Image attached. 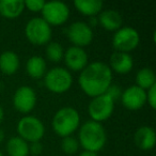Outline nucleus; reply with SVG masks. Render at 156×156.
I'll use <instances>...</instances> for the list:
<instances>
[{
  "label": "nucleus",
  "mask_w": 156,
  "mask_h": 156,
  "mask_svg": "<svg viewBox=\"0 0 156 156\" xmlns=\"http://www.w3.org/2000/svg\"><path fill=\"white\" fill-rule=\"evenodd\" d=\"M79 86L83 91L91 98L106 93L112 81V72L104 62H92L81 71Z\"/></svg>",
  "instance_id": "1"
},
{
  "label": "nucleus",
  "mask_w": 156,
  "mask_h": 156,
  "mask_svg": "<svg viewBox=\"0 0 156 156\" xmlns=\"http://www.w3.org/2000/svg\"><path fill=\"white\" fill-rule=\"evenodd\" d=\"M106 140V132L98 122L88 121L79 129V142L85 151L96 153L104 147Z\"/></svg>",
  "instance_id": "2"
},
{
  "label": "nucleus",
  "mask_w": 156,
  "mask_h": 156,
  "mask_svg": "<svg viewBox=\"0 0 156 156\" xmlns=\"http://www.w3.org/2000/svg\"><path fill=\"white\" fill-rule=\"evenodd\" d=\"M80 123L79 113L75 108L63 107L59 109L52 119V128L61 137L71 136Z\"/></svg>",
  "instance_id": "3"
},
{
  "label": "nucleus",
  "mask_w": 156,
  "mask_h": 156,
  "mask_svg": "<svg viewBox=\"0 0 156 156\" xmlns=\"http://www.w3.org/2000/svg\"><path fill=\"white\" fill-rule=\"evenodd\" d=\"M44 83L48 90L55 93H63L71 88L73 83V77L66 69L54 67L46 73Z\"/></svg>",
  "instance_id": "4"
},
{
  "label": "nucleus",
  "mask_w": 156,
  "mask_h": 156,
  "mask_svg": "<svg viewBox=\"0 0 156 156\" xmlns=\"http://www.w3.org/2000/svg\"><path fill=\"white\" fill-rule=\"evenodd\" d=\"M25 34L34 45H44L51 39V27L42 17H34L27 23Z\"/></svg>",
  "instance_id": "5"
},
{
  "label": "nucleus",
  "mask_w": 156,
  "mask_h": 156,
  "mask_svg": "<svg viewBox=\"0 0 156 156\" xmlns=\"http://www.w3.org/2000/svg\"><path fill=\"white\" fill-rule=\"evenodd\" d=\"M17 132L20 137L27 142H35L40 141L44 136L45 127L39 118L33 115H27L18 121Z\"/></svg>",
  "instance_id": "6"
},
{
  "label": "nucleus",
  "mask_w": 156,
  "mask_h": 156,
  "mask_svg": "<svg viewBox=\"0 0 156 156\" xmlns=\"http://www.w3.org/2000/svg\"><path fill=\"white\" fill-rule=\"evenodd\" d=\"M113 108H115V101L107 93H104L102 95L93 98L88 106V111L92 121L101 123L112 115Z\"/></svg>",
  "instance_id": "7"
},
{
  "label": "nucleus",
  "mask_w": 156,
  "mask_h": 156,
  "mask_svg": "<svg viewBox=\"0 0 156 156\" xmlns=\"http://www.w3.org/2000/svg\"><path fill=\"white\" fill-rule=\"evenodd\" d=\"M42 15L43 20L48 25H62L69 20V9L64 2L58 1V0H52L45 2L43 9H42Z\"/></svg>",
  "instance_id": "8"
},
{
  "label": "nucleus",
  "mask_w": 156,
  "mask_h": 156,
  "mask_svg": "<svg viewBox=\"0 0 156 156\" xmlns=\"http://www.w3.org/2000/svg\"><path fill=\"white\" fill-rule=\"evenodd\" d=\"M140 37L136 29L132 27H121L113 34L112 45L117 51L128 52L138 46Z\"/></svg>",
  "instance_id": "9"
},
{
  "label": "nucleus",
  "mask_w": 156,
  "mask_h": 156,
  "mask_svg": "<svg viewBox=\"0 0 156 156\" xmlns=\"http://www.w3.org/2000/svg\"><path fill=\"white\" fill-rule=\"evenodd\" d=\"M67 37L74 44V46L83 48L92 42L93 31L87 23L76 22L73 23L67 29Z\"/></svg>",
  "instance_id": "10"
},
{
  "label": "nucleus",
  "mask_w": 156,
  "mask_h": 156,
  "mask_svg": "<svg viewBox=\"0 0 156 156\" xmlns=\"http://www.w3.org/2000/svg\"><path fill=\"white\" fill-rule=\"evenodd\" d=\"M14 107L22 113H28L35 107L37 95L32 88L28 86L20 87L13 96Z\"/></svg>",
  "instance_id": "11"
},
{
  "label": "nucleus",
  "mask_w": 156,
  "mask_h": 156,
  "mask_svg": "<svg viewBox=\"0 0 156 156\" xmlns=\"http://www.w3.org/2000/svg\"><path fill=\"white\" fill-rule=\"evenodd\" d=\"M122 104L129 110H138L147 103V92L138 86H130L121 94Z\"/></svg>",
  "instance_id": "12"
},
{
  "label": "nucleus",
  "mask_w": 156,
  "mask_h": 156,
  "mask_svg": "<svg viewBox=\"0 0 156 156\" xmlns=\"http://www.w3.org/2000/svg\"><path fill=\"white\" fill-rule=\"evenodd\" d=\"M64 60L72 71H83L88 65V55L83 48L71 46L65 51Z\"/></svg>",
  "instance_id": "13"
},
{
  "label": "nucleus",
  "mask_w": 156,
  "mask_h": 156,
  "mask_svg": "<svg viewBox=\"0 0 156 156\" xmlns=\"http://www.w3.org/2000/svg\"><path fill=\"white\" fill-rule=\"evenodd\" d=\"M110 69L120 74H126L133 69L134 61L128 52L115 51L110 56Z\"/></svg>",
  "instance_id": "14"
},
{
  "label": "nucleus",
  "mask_w": 156,
  "mask_h": 156,
  "mask_svg": "<svg viewBox=\"0 0 156 156\" xmlns=\"http://www.w3.org/2000/svg\"><path fill=\"white\" fill-rule=\"evenodd\" d=\"M135 143L141 150H151L155 145V130L150 126H141L135 133Z\"/></svg>",
  "instance_id": "15"
},
{
  "label": "nucleus",
  "mask_w": 156,
  "mask_h": 156,
  "mask_svg": "<svg viewBox=\"0 0 156 156\" xmlns=\"http://www.w3.org/2000/svg\"><path fill=\"white\" fill-rule=\"evenodd\" d=\"M98 22L107 30H118L122 26V16L115 10H105L98 16Z\"/></svg>",
  "instance_id": "16"
},
{
  "label": "nucleus",
  "mask_w": 156,
  "mask_h": 156,
  "mask_svg": "<svg viewBox=\"0 0 156 156\" xmlns=\"http://www.w3.org/2000/svg\"><path fill=\"white\" fill-rule=\"evenodd\" d=\"M24 9V0H0V14L7 18L18 17Z\"/></svg>",
  "instance_id": "17"
},
{
  "label": "nucleus",
  "mask_w": 156,
  "mask_h": 156,
  "mask_svg": "<svg viewBox=\"0 0 156 156\" xmlns=\"http://www.w3.org/2000/svg\"><path fill=\"white\" fill-rule=\"evenodd\" d=\"M20 58L14 51H5L0 55V69L5 74L12 75L18 69Z\"/></svg>",
  "instance_id": "18"
},
{
  "label": "nucleus",
  "mask_w": 156,
  "mask_h": 156,
  "mask_svg": "<svg viewBox=\"0 0 156 156\" xmlns=\"http://www.w3.org/2000/svg\"><path fill=\"white\" fill-rule=\"evenodd\" d=\"M27 73L32 78H41L45 75L46 72V62L43 57L40 56H32L29 58L26 64Z\"/></svg>",
  "instance_id": "19"
},
{
  "label": "nucleus",
  "mask_w": 156,
  "mask_h": 156,
  "mask_svg": "<svg viewBox=\"0 0 156 156\" xmlns=\"http://www.w3.org/2000/svg\"><path fill=\"white\" fill-rule=\"evenodd\" d=\"M7 151L10 156H28L29 144L20 137H12L7 143Z\"/></svg>",
  "instance_id": "20"
},
{
  "label": "nucleus",
  "mask_w": 156,
  "mask_h": 156,
  "mask_svg": "<svg viewBox=\"0 0 156 156\" xmlns=\"http://www.w3.org/2000/svg\"><path fill=\"white\" fill-rule=\"evenodd\" d=\"M75 8L85 15H95L102 10L103 1L101 0H75Z\"/></svg>",
  "instance_id": "21"
},
{
  "label": "nucleus",
  "mask_w": 156,
  "mask_h": 156,
  "mask_svg": "<svg viewBox=\"0 0 156 156\" xmlns=\"http://www.w3.org/2000/svg\"><path fill=\"white\" fill-rule=\"evenodd\" d=\"M136 86L143 90H149L152 86L156 85V76L153 69L149 67H143L138 71L136 75Z\"/></svg>",
  "instance_id": "22"
},
{
  "label": "nucleus",
  "mask_w": 156,
  "mask_h": 156,
  "mask_svg": "<svg viewBox=\"0 0 156 156\" xmlns=\"http://www.w3.org/2000/svg\"><path fill=\"white\" fill-rule=\"evenodd\" d=\"M47 58L52 62H59L63 57V47L58 42H50L46 48Z\"/></svg>",
  "instance_id": "23"
},
{
  "label": "nucleus",
  "mask_w": 156,
  "mask_h": 156,
  "mask_svg": "<svg viewBox=\"0 0 156 156\" xmlns=\"http://www.w3.org/2000/svg\"><path fill=\"white\" fill-rule=\"evenodd\" d=\"M61 149L63 150V152L66 154H75L79 149V142L77 141V139L74 138L72 136L64 137L61 141Z\"/></svg>",
  "instance_id": "24"
},
{
  "label": "nucleus",
  "mask_w": 156,
  "mask_h": 156,
  "mask_svg": "<svg viewBox=\"0 0 156 156\" xmlns=\"http://www.w3.org/2000/svg\"><path fill=\"white\" fill-rule=\"evenodd\" d=\"M25 8H28L32 12H40L42 11L45 1L44 0H25Z\"/></svg>",
  "instance_id": "25"
},
{
  "label": "nucleus",
  "mask_w": 156,
  "mask_h": 156,
  "mask_svg": "<svg viewBox=\"0 0 156 156\" xmlns=\"http://www.w3.org/2000/svg\"><path fill=\"white\" fill-rule=\"evenodd\" d=\"M147 102L153 109L156 108V85L152 86L147 93Z\"/></svg>",
  "instance_id": "26"
},
{
  "label": "nucleus",
  "mask_w": 156,
  "mask_h": 156,
  "mask_svg": "<svg viewBox=\"0 0 156 156\" xmlns=\"http://www.w3.org/2000/svg\"><path fill=\"white\" fill-rule=\"evenodd\" d=\"M43 151V145L40 141H35V142H31L29 144V153L33 156H37L42 153Z\"/></svg>",
  "instance_id": "27"
},
{
  "label": "nucleus",
  "mask_w": 156,
  "mask_h": 156,
  "mask_svg": "<svg viewBox=\"0 0 156 156\" xmlns=\"http://www.w3.org/2000/svg\"><path fill=\"white\" fill-rule=\"evenodd\" d=\"M106 93L112 98L113 101L117 100L119 96H121V92H120V89L118 86L115 85H110V87L108 88V90L106 91Z\"/></svg>",
  "instance_id": "28"
},
{
  "label": "nucleus",
  "mask_w": 156,
  "mask_h": 156,
  "mask_svg": "<svg viewBox=\"0 0 156 156\" xmlns=\"http://www.w3.org/2000/svg\"><path fill=\"white\" fill-rule=\"evenodd\" d=\"M78 156H98V154L95 152H91V151H83V153H80Z\"/></svg>",
  "instance_id": "29"
},
{
  "label": "nucleus",
  "mask_w": 156,
  "mask_h": 156,
  "mask_svg": "<svg viewBox=\"0 0 156 156\" xmlns=\"http://www.w3.org/2000/svg\"><path fill=\"white\" fill-rule=\"evenodd\" d=\"M2 120H3V109L1 107V105H0V123L2 122Z\"/></svg>",
  "instance_id": "30"
},
{
  "label": "nucleus",
  "mask_w": 156,
  "mask_h": 156,
  "mask_svg": "<svg viewBox=\"0 0 156 156\" xmlns=\"http://www.w3.org/2000/svg\"><path fill=\"white\" fill-rule=\"evenodd\" d=\"M3 139H5V133H3L2 129H0V143L2 142Z\"/></svg>",
  "instance_id": "31"
},
{
  "label": "nucleus",
  "mask_w": 156,
  "mask_h": 156,
  "mask_svg": "<svg viewBox=\"0 0 156 156\" xmlns=\"http://www.w3.org/2000/svg\"><path fill=\"white\" fill-rule=\"evenodd\" d=\"M0 156H2V153H1V151H0Z\"/></svg>",
  "instance_id": "32"
}]
</instances>
